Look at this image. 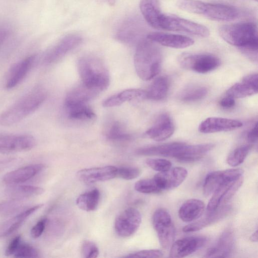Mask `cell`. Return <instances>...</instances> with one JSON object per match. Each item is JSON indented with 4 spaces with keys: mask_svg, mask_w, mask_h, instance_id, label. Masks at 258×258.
I'll return each instance as SVG.
<instances>
[{
    "mask_svg": "<svg viewBox=\"0 0 258 258\" xmlns=\"http://www.w3.org/2000/svg\"><path fill=\"white\" fill-rule=\"evenodd\" d=\"M218 33L228 43L238 47L249 58L257 57V29L252 22H241L220 26Z\"/></svg>",
    "mask_w": 258,
    "mask_h": 258,
    "instance_id": "obj_1",
    "label": "cell"
},
{
    "mask_svg": "<svg viewBox=\"0 0 258 258\" xmlns=\"http://www.w3.org/2000/svg\"><path fill=\"white\" fill-rule=\"evenodd\" d=\"M46 97L44 88H34L0 114V125L10 126L19 122L39 108Z\"/></svg>",
    "mask_w": 258,
    "mask_h": 258,
    "instance_id": "obj_2",
    "label": "cell"
},
{
    "mask_svg": "<svg viewBox=\"0 0 258 258\" xmlns=\"http://www.w3.org/2000/svg\"><path fill=\"white\" fill-rule=\"evenodd\" d=\"M162 54L155 42L143 39L137 45L134 65L138 76L143 80L149 81L160 72Z\"/></svg>",
    "mask_w": 258,
    "mask_h": 258,
    "instance_id": "obj_3",
    "label": "cell"
},
{
    "mask_svg": "<svg viewBox=\"0 0 258 258\" xmlns=\"http://www.w3.org/2000/svg\"><path fill=\"white\" fill-rule=\"evenodd\" d=\"M82 84L99 93L105 90L110 83L109 72L103 61L93 55L80 57L77 62Z\"/></svg>",
    "mask_w": 258,
    "mask_h": 258,
    "instance_id": "obj_4",
    "label": "cell"
},
{
    "mask_svg": "<svg viewBox=\"0 0 258 258\" xmlns=\"http://www.w3.org/2000/svg\"><path fill=\"white\" fill-rule=\"evenodd\" d=\"M190 13L202 15L215 21H228L236 19L239 14L238 10L233 6L221 4L192 0L190 6Z\"/></svg>",
    "mask_w": 258,
    "mask_h": 258,
    "instance_id": "obj_5",
    "label": "cell"
},
{
    "mask_svg": "<svg viewBox=\"0 0 258 258\" xmlns=\"http://www.w3.org/2000/svg\"><path fill=\"white\" fill-rule=\"evenodd\" d=\"M160 29L184 32L201 37L210 35L207 27L170 14H163L160 21Z\"/></svg>",
    "mask_w": 258,
    "mask_h": 258,
    "instance_id": "obj_6",
    "label": "cell"
},
{
    "mask_svg": "<svg viewBox=\"0 0 258 258\" xmlns=\"http://www.w3.org/2000/svg\"><path fill=\"white\" fill-rule=\"evenodd\" d=\"M177 61L182 68L200 74L212 71L221 63L217 56L210 53L184 52L178 56Z\"/></svg>",
    "mask_w": 258,
    "mask_h": 258,
    "instance_id": "obj_7",
    "label": "cell"
},
{
    "mask_svg": "<svg viewBox=\"0 0 258 258\" xmlns=\"http://www.w3.org/2000/svg\"><path fill=\"white\" fill-rule=\"evenodd\" d=\"M152 223L161 246L164 249H170L174 241L176 230L169 212L162 208L157 209L153 215Z\"/></svg>",
    "mask_w": 258,
    "mask_h": 258,
    "instance_id": "obj_8",
    "label": "cell"
},
{
    "mask_svg": "<svg viewBox=\"0 0 258 258\" xmlns=\"http://www.w3.org/2000/svg\"><path fill=\"white\" fill-rule=\"evenodd\" d=\"M35 138L28 134H0V153L11 154L25 152L36 145Z\"/></svg>",
    "mask_w": 258,
    "mask_h": 258,
    "instance_id": "obj_9",
    "label": "cell"
},
{
    "mask_svg": "<svg viewBox=\"0 0 258 258\" xmlns=\"http://www.w3.org/2000/svg\"><path fill=\"white\" fill-rule=\"evenodd\" d=\"M141 222L142 216L138 210L134 208L126 209L115 219V232L121 237H130L136 232Z\"/></svg>",
    "mask_w": 258,
    "mask_h": 258,
    "instance_id": "obj_10",
    "label": "cell"
},
{
    "mask_svg": "<svg viewBox=\"0 0 258 258\" xmlns=\"http://www.w3.org/2000/svg\"><path fill=\"white\" fill-rule=\"evenodd\" d=\"M243 181V176H241L234 181L220 185L212 194L206 208L207 211L213 212L225 205L242 185Z\"/></svg>",
    "mask_w": 258,
    "mask_h": 258,
    "instance_id": "obj_11",
    "label": "cell"
},
{
    "mask_svg": "<svg viewBox=\"0 0 258 258\" xmlns=\"http://www.w3.org/2000/svg\"><path fill=\"white\" fill-rule=\"evenodd\" d=\"M82 38L76 34L64 36L44 53L43 61L46 64H51L58 61L68 52L79 45Z\"/></svg>",
    "mask_w": 258,
    "mask_h": 258,
    "instance_id": "obj_12",
    "label": "cell"
},
{
    "mask_svg": "<svg viewBox=\"0 0 258 258\" xmlns=\"http://www.w3.org/2000/svg\"><path fill=\"white\" fill-rule=\"evenodd\" d=\"M243 171L240 168L219 170L209 173L206 177L203 187V194L208 197L221 184L234 181L242 176Z\"/></svg>",
    "mask_w": 258,
    "mask_h": 258,
    "instance_id": "obj_13",
    "label": "cell"
},
{
    "mask_svg": "<svg viewBox=\"0 0 258 258\" xmlns=\"http://www.w3.org/2000/svg\"><path fill=\"white\" fill-rule=\"evenodd\" d=\"M36 59V55H31L12 64L7 75L6 88L11 89L18 86L27 75Z\"/></svg>",
    "mask_w": 258,
    "mask_h": 258,
    "instance_id": "obj_14",
    "label": "cell"
},
{
    "mask_svg": "<svg viewBox=\"0 0 258 258\" xmlns=\"http://www.w3.org/2000/svg\"><path fill=\"white\" fill-rule=\"evenodd\" d=\"M207 242V238L203 236H188L178 239L174 242L170 248L169 256L183 257L195 252Z\"/></svg>",
    "mask_w": 258,
    "mask_h": 258,
    "instance_id": "obj_15",
    "label": "cell"
},
{
    "mask_svg": "<svg viewBox=\"0 0 258 258\" xmlns=\"http://www.w3.org/2000/svg\"><path fill=\"white\" fill-rule=\"evenodd\" d=\"M117 167L105 166L81 169L77 173V177L82 182L90 184L109 180L116 177Z\"/></svg>",
    "mask_w": 258,
    "mask_h": 258,
    "instance_id": "obj_16",
    "label": "cell"
},
{
    "mask_svg": "<svg viewBox=\"0 0 258 258\" xmlns=\"http://www.w3.org/2000/svg\"><path fill=\"white\" fill-rule=\"evenodd\" d=\"M187 174L185 168L175 167L156 174L153 178L162 190H170L180 185L186 178Z\"/></svg>",
    "mask_w": 258,
    "mask_h": 258,
    "instance_id": "obj_17",
    "label": "cell"
},
{
    "mask_svg": "<svg viewBox=\"0 0 258 258\" xmlns=\"http://www.w3.org/2000/svg\"><path fill=\"white\" fill-rule=\"evenodd\" d=\"M239 120L219 117H210L203 121L199 126L200 132L204 134L228 132L241 127Z\"/></svg>",
    "mask_w": 258,
    "mask_h": 258,
    "instance_id": "obj_18",
    "label": "cell"
},
{
    "mask_svg": "<svg viewBox=\"0 0 258 258\" xmlns=\"http://www.w3.org/2000/svg\"><path fill=\"white\" fill-rule=\"evenodd\" d=\"M174 131V126L170 116L166 113L160 114L145 133V135L156 141H164L170 138Z\"/></svg>",
    "mask_w": 258,
    "mask_h": 258,
    "instance_id": "obj_19",
    "label": "cell"
},
{
    "mask_svg": "<svg viewBox=\"0 0 258 258\" xmlns=\"http://www.w3.org/2000/svg\"><path fill=\"white\" fill-rule=\"evenodd\" d=\"M147 38L161 45L174 48H184L194 43L192 38L186 36L159 32L149 33Z\"/></svg>",
    "mask_w": 258,
    "mask_h": 258,
    "instance_id": "obj_20",
    "label": "cell"
},
{
    "mask_svg": "<svg viewBox=\"0 0 258 258\" xmlns=\"http://www.w3.org/2000/svg\"><path fill=\"white\" fill-rule=\"evenodd\" d=\"M139 20L131 17L127 19L120 25L116 33L119 41L129 44H138L143 38L142 28Z\"/></svg>",
    "mask_w": 258,
    "mask_h": 258,
    "instance_id": "obj_21",
    "label": "cell"
},
{
    "mask_svg": "<svg viewBox=\"0 0 258 258\" xmlns=\"http://www.w3.org/2000/svg\"><path fill=\"white\" fill-rule=\"evenodd\" d=\"M45 166L42 164H33L24 166L6 174L3 181L10 185L22 183L41 172Z\"/></svg>",
    "mask_w": 258,
    "mask_h": 258,
    "instance_id": "obj_22",
    "label": "cell"
},
{
    "mask_svg": "<svg viewBox=\"0 0 258 258\" xmlns=\"http://www.w3.org/2000/svg\"><path fill=\"white\" fill-rule=\"evenodd\" d=\"M230 208L224 205L213 212H208L205 216L195 222L185 226L182 231L185 233L193 232L219 221L228 214Z\"/></svg>",
    "mask_w": 258,
    "mask_h": 258,
    "instance_id": "obj_23",
    "label": "cell"
},
{
    "mask_svg": "<svg viewBox=\"0 0 258 258\" xmlns=\"http://www.w3.org/2000/svg\"><path fill=\"white\" fill-rule=\"evenodd\" d=\"M140 9L145 20L152 27L160 29L163 14L159 0H141Z\"/></svg>",
    "mask_w": 258,
    "mask_h": 258,
    "instance_id": "obj_24",
    "label": "cell"
},
{
    "mask_svg": "<svg viewBox=\"0 0 258 258\" xmlns=\"http://www.w3.org/2000/svg\"><path fill=\"white\" fill-rule=\"evenodd\" d=\"M43 206L38 204L22 211L6 221L0 227V238L6 237L16 231L31 215Z\"/></svg>",
    "mask_w": 258,
    "mask_h": 258,
    "instance_id": "obj_25",
    "label": "cell"
},
{
    "mask_svg": "<svg viewBox=\"0 0 258 258\" xmlns=\"http://www.w3.org/2000/svg\"><path fill=\"white\" fill-rule=\"evenodd\" d=\"M234 245V236L231 230L224 232L216 243L208 249L206 257H225L229 256Z\"/></svg>",
    "mask_w": 258,
    "mask_h": 258,
    "instance_id": "obj_26",
    "label": "cell"
},
{
    "mask_svg": "<svg viewBox=\"0 0 258 258\" xmlns=\"http://www.w3.org/2000/svg\"><path fill=\"white\" fill-rule=\"evenodd\" d=\"M66 114L72 121L89 122L96 118V114L88 103L64 104Z\"/></svg>",
    "mask_w": 258,
    "mask_h": 258,
    "instance_id": "obj_27",
    "label": "cell"
},
{
    "mask_svg": "<svg viewBox=\"0 0 258 258\" xmlns=\"http://www.w3.org/2000/svg\"><path fill=\"white\" fill-rule=\"evenodd\" d=\"M205 209V205L202 201L196 199H189L180 206L178 216L183 222H192L201 217Z\"/></svg>",
    "mask_w": 258,
    "mask_h": 258,
    "instance_id": "obj_28",
    "label": "cell"
},
{
    "mask_svg": "<svg viewBox=\"0 0 258 258\" xmlns=\"http://www.w3.org/2000/svg\"><path fill=\"white\" fill-rule=\"evenodd\" d=\"M145 99H147L146 91L138 89H129L108 98L103 102L102 105L105 107H110L119 106L126 101Z\"/></svg>",
    "mask_w": 258,
    "mask_h": 258,
    "instance_id": "obj_29",
    "label": "cell"
},
{
    "mask_svg": "<svg viewBox=\"0 0 258 258\" xmlns=\"http://www.w3.org/2000/svg\"><path fill=\"white\" fill-rule=\"evenodd\" d=\"M44 191V189L39 186L18 184L10 185L6 194L11 199L23 200L40 195Z\"/></svg>",
    "mask_w": 258,
    "mask_h": 258,
    "instance_id": "obj_30",
    "label": "cell"
},
{
    "mask_svg": "<svg viewBox=\"0 0 258 258\" xmlns=\"http://www.w3.org/2000/svg\"><path fill=\"white\" fill-rule=\"evenodd\" d=\"M99 94V92L90 89L81 84L74 87L68 93L64 104L88 103Z\"/></svg>",
    "mask_w": 258,
    "mask_h": 258,
    "instance_id": "obj_31",
    "label": "cell"
},
{
    "mask_svg": "<svg viewBox=\"0 0 258 258\" xmlns=\"http://www.w3.org/2000/svg\"><path fill=\"white\" fill-rule=\"evenodd\" d=\"M106 138L112 142H125L132 140V136L125 126L118 121H111L105 131Z\"/></svg>",
    "mask_w": 258,
    "mask_h": 258,
    "instance_id": "obj_32",
    "label": "cell"
},
{
    "mask_svg": "<svg viewBox=\"0 0 258 258\" xmlns=\"http://www.w3.org/2000/svg\"><path fill=\"white\" fill-rule=\"evenodd\" d=\"M100 194L97 188L87 191L80 195L76 199V203L82 210L90 212L98 207Z\"/></svg>",
    "mask_w": 258,
    "mask_h": 258,
    "instance_id": "obj_33",
    "label": "cell"
},
{
    "mask_svg": "<svg viewBox=\"0 0 258 258\" xmlns=\"http://www.w3.org/2000/svg\"><path fill=\"white\" fill-rule=\"evenodd\" d=\"M169 89L168 79L161 76L156 78L146 91L147 99L159 101L165 98Z\"/></svg>",
    "mask_w": 258,
    "mask_h": 258,
    "instance_id": "obj_34",
    "label": "cell"
},
{
    "mask_svg": "<svg viewBox=\"0 0 258 258\" xmlns=\"http://www.w3.org/2000/svg\"><path fill=\"white\" fill-rule=\"evenodd\" d=\"M257 86L251 84L241 80L230 87L226 92V95L233 98H242L254 95L257 92Z\"/></svg>",
    "mask_w": 258,
    "mask_h": 258,
    "instance_id": "obj_35",
    "label": "cell"
},
{
    "mask_svg": "<svg viewBox=\"0 0 258 258\" xmlns=\"http://www.w3.org/2000/svg\"><path fill=\"white\" fill-rule=\"evenodd\" d=\"M207 89L201 86L188 87L179 94L178 98L184 102H194L203 98L207 94Z\"/></svg>",
    "mask_w": 258,
    "mask_h": 258,
    "instance_id": "obj_36",
    "label": "cell"
},
{
    "mask_svg": "<svg viewBox=\"0 0 258 258\" xmlns=\"http://www.w3.org/2000/svg\"><path fill=\"white\" fill-rule=\"evenodd\" d=\"M251 145L250 144L240 146L235 149L227 157V163L232 167H236L243 163L248 155Z\"/></svg>",
    "mask_w": 258,
    "mask_h": 258,
    "instance_id": "obj_37",
    "label": "cell"
},
{
    "mask_svg": "<svg viewBox=\"0 0 258 258\" xmlns=\"http://www.w3.org/2000/svg\"><path fill=\"white\" fill-rule=\"evenodd\" d=\"M27 206L22 200L11 199L0 202V216H8L21 212Z\"/></svg>",
    "mask_w": 258,
    "mask_h": 258,
    "instance_id": "obj_38",
    "label": "cell"
},
{
    "mask_svg": "<svg viewBox=\"0 0 258 258\" xmlns=\"http://www.w3.org/2000/svg\"><path fill=\"white\" fill-rule=\"evenodd\" d=\"M136 191L143 194H157L161 192L162 190L153 178L141 179L135 184Z\"/></svg>",
    "mask_w": 258,
    "mask_h": 258,
    "instance_id": "obj_39",
    "label": "cell"
},
{
    "mask_svg": "<svg viewBox=\"0 0 258 258\" xmlns=\"http://www.w3.org/2000/svg\"><path fill=\"white\" fill-rule=\"evenodd\" d=\"M39 254L38 250L34 246L21 242L14 255L17 258H32L38 257Z\"/></svg>",
    "mask_w": 258,
    "mask_h": 258,
    "instance_id": "obj_40",
    "label": "cell"
},
{
    "mask_svg": "<svg viewBox=\"0 0 258 258\" xmlns=\"http://www.w3.org/2000/svg\"><path fill=\"white\" fill-rule=\"evenodd\" d=\"M146 163L149 167L159 172L166 171L172 166L170 161L163 158H149Z\"/></svg>",
    "mask_w": 258,
    "mask_h": 258,
    "instance_id": "obj_41",
    "label": "cell"
},
{
    "mask_svg": "<svg viewBox=\"0 0 258 258\" xmlns=\"http://www.w3.org/2000/svg\"><path fill=\"white\" fill-rule=\"evenodd\" d=\"M141 173L140 169L137 167H117L116 177L127 180H132L139 176Z\"/></svg>",
    "mask_w": 258,
    "mask_h": 258,
    "instance_id": "obj_42",
    "label": "cell"
},
{
    "mask_svg": "<svg viewBox=\"0 0 258 258\" xmlns=\"http://www.w3.org/2000/svg\"><path fill=\"white\" fill-rule=\"evenodd\" d=\"M82 256L85 258H95L98 257L99 251L96 244L90 240H85L81 246Z\"/></svg>",
    "mask_w": 258,
    "mask_h": 258,
    "instance_id": "obj_43",
    "label": "cell"
},
{
    "mask_svg": "<svg viewBox=\"0 0 258 258\" xmlns=\"http://www.w3.org/2000/svg\"><path fill=\"white\" fill-rule=\"evenodd\" d=\"M163 255L162 251L158 249H146L130 253L124 257H161Z\"/></svg>",
    "mask_w": 258,
    "mask_h": 258,
    "instance_id": "obj_44",
    "label": "cell"
},
{
    "mask_svg": "<svg viewBox=\"0 0 258 258\" xmlns=\"http://www.w3.org/2000/svg\"><path fill=\"white\" fill-rule=\"evenodd\" d=\"M47 222L46 218L39 220L32 228L30 231L31 236L33 238L40 237L44 232Z\"/></svg>",
    "mask_w": 258,
    "mask_h": 258,
    "instance_id": "obj_45",
    "label": "cell"
},
{
    "mask_svg": "<svg viewBox=\"0 0 258 258\" xmlns=\"http://www.w3.org/2000/svg\"><path fill=\"white\" fill-rule=\"evenodd\" d=\"M21 242V236L20 235H17L14 237L6 249L5 255L11 256L14 254Z\"/></svg>",
    "mask_w": 258,
    "mask_h": 258,
    "instance_id": "obj_46",
    "label": "cell"
},
{
    "mask_svg": "<svg viewBox=\"0 0 258 258\" xmlns=\"http://www.w3.org/2000/svg\"><path fill=\"white\" fill-rule=\"evenodd\" d=\"M219 104L220 106L223 108L230 109L235 106V99L231 96L226 95L220 100Z\"/></svg>",
    "mask_w": 258,
    "mask_h": 258,
    "instance_id": "obj_47",
    "label": "cell"
},
{
    "mask_svg": "<svg viewBox=\"0 0 258 258\" xmlns=\"http://www.w3.org/2000/svg\"><path fill=\"white\" fill-rule=\"evenodd\" d=\"M258 136L257 123L250 130L246 136V139L249 144L255 143L257 141Z\"/></svg>",
    "mask_w": 258,
    "mask_h": 258,
    "instance_id": "obj_48",
    "label": "cell"
},
{
    "mask_svg": "<svg viewBox=\"0 0 258 258\" xmlns=\"http://www.w3.org/2000/svg\"><path fill=\"white\" fill-rule=\"evenodd\" d=\"M9 35V30L6 27L0 26V46L8 39Z\"/></svg>",
    "mask_w": 258,
    "mask_h": 258,
    "instance_id": "obj_49",
    "label": "cell"
},
{
    "mask_svg": "<svg viewBox=\"0 0 258 258\" xmlns=\"http://www.w3.org/2000/svg\"><path fill=\"white\" fill-rule=\"evenodd\" d=\"M12 161V160L0 161V171L3 170V169L6 167Z\"/></svg>",
    "mask_w": 258,
    "mask_h": 258,
    "instance_id": "obj_50",
    "label": "cell"
},
{
    "mask_svg": "<svg viewBox=\"0 0 258 258\" xmlns=\"http://www.w3.org/2000/svg\"><path fill=\"white\" fill-rule=\"evenodd\" d=\"M250 241L252 242H257V230H256L255 232H254L249 238Z\"/></svg>",
    "mask_w": 258,
    "mask_h": 258,
    "instance_id": "obj_51",
    "label": "cell"
},
{
    "mask_svg": "<svg viewBox=\"0 0 258 258\" xmlns=\"http://www.w3.org/2000/svg\"><path fill=\"white\" fill-rule=\"evenodd\" d=\"M110 5H113L115 4V0H104Z\"/></svg>",
    "mask_w": 258,
    "mask_h": 258,
    "instance_id": "obj_52",
    "label": "cell"
},
{
    "mask_svg": "<svg viewBox=\"0 0 258 258\" xmlns=\"http://www.w3.org/2000/svg\"><path fill=\"white\" fill-rule=\"evenodd\" d=\"M253 1H256V2H257V0H253Z\"/></svg>",
    "mask_w": 258,
    "mask_h": 258,
    "instance_id": "obj_53",
    "label": "cell"
}]
</instances>
